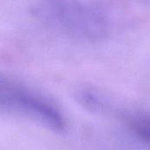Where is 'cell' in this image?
I'll return each instance as SVG.
<instances>
[{
	"label": "cell",
	"mask_w": 150,
	"mask_h": 150,
	"mask_svg": "<svg viewBox=\"0 0 150 150\" xmlns=\"http://www.w3.org/2000/svg\"><path fill=\"white\" fill-rule=\"evenodd\" d=\"M136 132L150 142V120H141L135 123Z\"/></svg>",
	"instance_id": "obj_1"
}]
</instances>
